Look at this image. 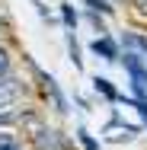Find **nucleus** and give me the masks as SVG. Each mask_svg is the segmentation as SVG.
<instances>
[{
  "label": "nucleus",
  "mask_w": 147,
  "mask_h": 150,
  "mask_svg": "<svg viewBox=\"0 0 147 150\" xmlns=\"http://www.w3.org/2000/svg\"><path fill=\"white\" fill-rule=\"evenodd\" d=\"M128 102H131V105H134V109L144 115V121H147V99H128Z\"/></svg>",
  "instance_id": "4468645a"
},
{
  "label": "nucleus",
  "mask_w": 147,
  "mask_h": 150,
  "mask_svg": "<svg viewBox=\"0 0 147 150\" xmlns=\"http://www.w3.org/2000/svg\"><path fill=\"white\" fill-rule=\"evenodd\" d=\"M0 77H10V51L0 48Z\"/></svg>",
  "instance_id": "f8f14e48"
},
{
  "label": "nucleus",
  "mask_w": 147,
  "mask_h": 150,
  "mask_svg": "<svg viewBox=\"0 0 147 150\" xmlns=\"http://www.w3.org/2000/svg\"><path fill=\"white\" fill-rule=\"evenodd\" d=\"M83 3H89V10H93V13H99V10H102V13H112V6H109L106 0H83Z\"/></svg>",
  "instance_id": "ddd939ff"
},
{
  "label": "nucleus",
  "mask_w": 147,
  "mask_h": 150,
  "mask_svg": "<svg viewBox=\"0 0 147 150\" xmlns=\"http://www.w3.org/2000/svg\"><path fill=\"white\" fill-rule=\"evenodd\" d=\"M77 137H80V144H83V150H99V144L93 141V134H89L87 128H80V131H77Z\"/></svg>",
  "instance_id": "9d476101"
},
{
  "label": "nucleus",
  "mask_w": 147,
  "mask_h": 150,
  "mask_svg": "<svg viewBox=\"0 0 147 150\" xmlns=\"http://www.w3.org/2000/svg\"><path fill=\"white\" fill-rule=\"evenodd\" d=\"M121 42H125L128 54L147 58V35H144V32H125V35H121Z\"/></svg>",
  "instance_id": "39448f33"
},
{
  "label": "nucleus",
  "mask_w": 147,
  "mask_h": 150,
  "mask_svg": "<svg viewBox=\"0 0 147 150\" xmlns=\"http://www.w3.org/2000/svg\"><path fill=\"white\" fill-rule=\"evenodd\" d=\"M61 16H64V23H67V29L74 32V26H77V13H74V10L64 3V6H61Z\"/></svg>",
  "instance_id": "9b49d317"
},
{
  "label": "nucleus",
  "mask_w": 147,
  "mask_h": 150,
  "mask_svg": "<svg viewBox=\"0 0 147 150\" xmlns=\"http://www.w3.org/2000/svg\"><path fill=\"white\" fill-rule=\"evenodd\" d=\"M42 83H45V93L51 96V102H55V109H58V112H67V102H64V96H61L58 83H55V77H48V74H42Z\"/></svg>",
  "instance_id": "0eeeda50"
},
{
  "label": "nucleus",
  "mask_w": 147,
  "mask_h": 150,
  "mask_svg": "<svg viewBox=\"0 0 147 150\" xmlns=\"http://www.w3.org/2000/svg\"><path fill=\"white\" fill-rule=\"evenodd\" d=\"M32 137V147L35 150H67V144H64V137H61V131H55V128H38L35 134H29Z\"/></svg>",
  "instance_id": "20e7f679"
},
{
  "label": "nucleus",
  "mask_w": 147,
  "mask_h": 150,
  "mask_svg": "<svg viewBox=\"0 0 147 150\" xmlns=\"http://www.w3.org/2000/svg\"><path fill=\"white\" fill-rule=\"evenodd\" d=\"M0 150H23V147H19V141L10 131H0Z\"/></svg>",
  "instance_id": "1a4fd4ad"
},
{
  "label": "nucleus",
  "mask_w": 147,
  "mask_h": 150,
  "mask_svg": "<svg viewBox=\"0 0 147 150\" xmlns=\"http://www.w3.org/2000/svg\"><path fill=\"white\" fill-rule=\"evenodd\" d=\"M93 90L102 93L109 102H121V96H118V90L112 86V80H106V77H93Z\"/></svg>",
  "instance_id": "6e6552de"
},
{
  "label": "nucleus",
  "mask_w": 147,
  "mask_h": 150,
  "mask_svg": "<svg viewBox=\"0 0 147 150\" xmlns=\"http://www.w3.org/2000/svg\"><path fill=\"white\" fill-rule=\"evenodd\" d=\"M125 67L131 74V86H134V96L138 99H147V67L138 54H125Z\"/></svg>",
  "instance_id": "f257e3e1"
},
{
  "label": "nucleus",
  "mask_w": 147,
  "mask_h": 150,
  "mask_svg": "<svg viewBox=\"0 0 147 150\" xmlns=\"http://www.w3.org/2000/svg\"><path fill=\"white\" fill-rule=\"evenodd\" d=\"M23 96V83L13 77H0V115H13L16 99Z\"/></svg>",
  "instance_id": "f03ea898"
},
{
  "label": "nucleus",
  "mask_w": 147,
  "mask_h": 150,
  "mask_svg": "<svg viewBox=\"0 0 147 150\" xmlns=\"http://www.w3.org/2000/svg\"><path fill=\"white\" fill-rule=\"evenodd\" d=\"M138 134H141V131H138L134 125H125V121H109V125L102 128V141H109V144H131Z\"/></svg>",
  "instance_id": "7ed1b4c3"
},
{
  "label": "nucleus",
  "mask_w": 147,
  "mask_h": 150,
  "mask_svg": "<svg viewBox=\"0 0 147 150\" xmlns=\"http://www.w3.org/2000/svg\"><path fill=\"white\" fill-rule=\"evenodd\" d=\"M134 6H138V13H144V16H147V0H134Z\"/></svg>",
  "instance_id": "2eb2a0df"
},
{
  "label": "nucleus",
  "mask_w": 147,
  "mask_h": 150,
  "mask_svg": "<svg viewBox=\"0 0 147 150\" xmlns=\"http://www.w3.org/2000/svg\"><path fill=\"white\" fill-rule=\"evenodd\" d=\"M89 51H93V54H99L102 61H118L115 42H112V38H106V35H102V38H93V42H89Z\"/></svg>",
  "instance_id": "423d86ee"
}]
</instances>
